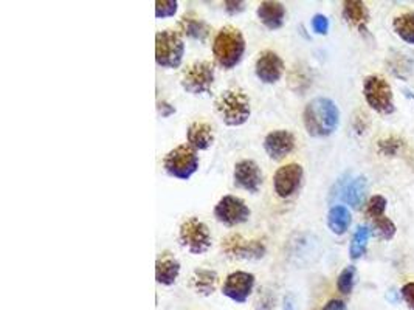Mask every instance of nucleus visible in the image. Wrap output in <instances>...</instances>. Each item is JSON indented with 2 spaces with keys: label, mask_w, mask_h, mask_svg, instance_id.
<instances>
[{
  "label": "nucleus",
  "mask_w": 414,
  "mask_h": 310,
  "mask_svg": "<svg viewBox=\"0 0 414 310\" xmlns=\"http://www.w3.org/2000/svg\"><path fill=\"white\" fill-rule=\"evenodd\" d=\"M214 217L227 227H236L249 221L250 208L239 197L224 196L214 206Z\"/></svg>",
  "instance_id": "obj_9"
},
{
  "label": "nucleus",
  "mask_w": 414,
  "mask_h": 310,
  "mask_svg": "<svg viewBox=\"0 0 414 310\" xmlns=\"http://www.w3.org/2000/svg\"><path fill=\"white\" fill-rule=\"evenodd\" d=\"M255 73L261 82L275 84L283 77L284 61L281 60L280 55L272 52V50H264L256 60Z\"/></svg>",
  "instance_id": "obj_13"
},
{
  "label": "nucleus",
  "mask_w": 414,
  "mask_h": 310,
  "mask_svg": "<svg viewBox=\"0 0 414 310\" xmlns=\"http://www.w3.org/2000/svg\"><path fill=\"white\" fill-rule=\"evenodd\" d=\"M222 248L228 255L242 259H259L266 255V247L261 240H244L239 234L228 236Z\"/></svg>",
  "instance_id": "obj_14"
},
{
  "label": "nucleus",
  "mask_w": 414,
  "mask_h": 310,
  "mask_svg": "<svg viewBox=\"0 0 414 310\" xmlns=\"http://www.w3.org/2000/svg\"><path fill=\"white\" fill-rule=\"evenodd\" d=\"M177 8H179V4H177L175 0H157L156 16L158 19L173 18V16L177 13Z\"/></svg>",
  "instance_id": "obj_29"
},
{
  "label": "nucleus",
  "mask_w": 414,
  "mask_h": 310,
  "mask_svg": "<svg viewBox=\"0 0 414 310\" xmlns=\"http://www.w3.org/2000/svg\"><path fill=\"white\" fill-rule=\"evenodd\" d=\"M312 28H314L317 35H326L329 30V21L326 16L315 14L314 19H312Z\"/></svg>",
  "instance_id": "obj_30"
},
{
  "label": "nucleus",
  "mask_w": 414,
  "mask_h": 310,
  "mask_svg": "<svg viewBox=\"0 0 414 310\" xmlns=\"http://www.w3.org/2000/svg\"><path fill=\"white\" fill-rule=\"evenodd\" d=\"M157 109H158L160 116H163V118H168V116H171L173 114H175V107L168 101H158Z\"/></svg>",
  "instance_id": "obj_33"
},
{
  "label": "nucleus",
  "mask_w": 414,
  "mask_h": 310,
  "mask_svg": "<svg viewBox=\"0 0 414 310\" xmlns=\"http://www.w3.org/2000/svg\"><path fill=\"white\" fill-rule=\"evenodd\" d=\"M180 273V262L170 255L163 253L156 262V279L162 286H173L175 279L179 278Z\"/></svg>",
  "instance_id": "obj_18"
},
{
  "label": "nucleus",
  "mask_w": 414,
  "mask_h": 310,
  "mask_svg": "<svg viewBox=\"0 0 414 310\" xmlns=\"http://www.w3.org/2000/svg\"><path fill=\"white\" fill-rule=\"evenodd\" d=\"M179 30L182 31L183 36L202 42L209 35L208 23L192 13H185L182 16V19L179 21Z\"/></svg>",
  "instance_id": "obj_19"
},
{
  "label": "nucleus",
  "mask_w": 414,
  "mask_h": 310,
  "mask_svg": "<svg viewBox=\"0 0 414 310\" xmlns=\"http://www.w3.org/2000/svg\"><path fill=\"white\" fill-rule=\"evenodd\" d=\"M187 140L192 149L207 150L214 141L213 126L205 120L192 121L187 131Z\"/></svg>",
  "instance_id": "obj_16"
},
{
  "label": "nucleus",
  "mask_w": 414,
  "mask_h": 310,
  "mask_svg": "<svg viewBox=\"0 0 414 310\" xmlns=\"http://www.w3.org/2000/svg\"><path fill=\"white\" fill-rule=\"evenodd\" d=\"M371 228L374 230V234H377V236H380L382 239H386V240L393 239L394 234H396L394 222L391 219H388V217H385V216L378 217V219L371 221Z\"/></svg>",
  "instance_id": "obj_26"
},
{
  "label": "nucleus",
  "mask_w": 414,
  "mask_h": 310,
  "mask_svg": "<svg viewBox=\"0 0 414 310\" xmlns=\"http://www.w3.org/2000/svg\"><path fill=\"white\" fill-rule=\"evenodd\" d=\"M363 95L366 103L378 114L390 115L394 112V96L391 86L380 74H371L363 84Z\"/></svg>",
  "instance_id": "obj_6"
},
{
  "label": "nucleus",
  "mask_w": 414,
  "mask_h": 310,
  "mask_svg": "<svg viewBox=\"0 0 414 310\" xmlns=\"http://www.w3.org/2000/svg\"><path fill=\"white\" fill-rule=\"evenodd\" d=\"M179 240L180 245L192 255H204L211 247V234L207 223L197 217H190L180 225Z\"/></svg>",
  "instance_id": "obj_7"
},
{
  "label": "nucleus",
  "mask_w": 414,
  "mask_h": 310,
  "mask_svg": "<svg viewBox=\"0 0 414 310\" xmlns=\"http://www.w3.org/2000/svg\"><path fill=\"white\" fill-rule=\"evenodd\" d=\"M393 27L397 36L407 42V44L414 45V11L397 16L393 22Z\"/></svg>",
  "instance_id": "obj_24"
},
{
  "label": "nucleus",
  "mask_w": 414,
  "mask_h": 310,
  "mask_svg": "<svg viewBox=\"0 0 414 310\" xmlns=\"http://www.w3.org/2000/svg\"><path fill=\"white\" fill-rule=\"evenodd\" d=\"M343 18L346 22L351 23L352 27L363 30L366 27L369 19L368 8L363 2H359V0H348V2H344L343 6Z\"/></svg>",
  "instance_id": "obj_20"
},
{
  "label": "nucleus",
  "mask_w": 414,
  "mask_h": 310,
  "mask_svg": "<svg viewBox=\"0 0 414 310\" xmlns=\"http://www.w3.org/2000/svg\"><path fill=\"white\" fill-rule=\"evenodd\" d=\"M255 275L249 272H233L227 276L222 293L236 303H245L255 287Z\"/></svg>",
  "instance_id": "obj_11"
},
{
  "label": "nucleus",
  "mask_w": 414,
  "mask_h": 310,
  "mask_svg": "<svg viewBox=\"0 0 414 310\" xmlns=\"http://www.w3.org/2000/svg\"><path fill=\"white\" fill-rule=\"evenodd\" d=\"M245 53V39L241 30L225 25L217 31L213 40V55L216 62L225 70L238 65Z\"/></svg>",
  "instance_id": "obj_2"
},
{
  "label": "nucleus",
  "mask_w": 414,
  "mask_h": 310,
  "mask_svg": "<svg viewBox=\"0 0 414 310\" xmlns=\"http://www.w3.org/2000/svg\"><path fill=\"white\" fill-rule=\"evenodd\" d=\"M327 225L332 233L344 234L351 225V213L343 205H335L327 214Z\"/></svg>",
  "instance_id": "obj_23"
},
{
  "label": "nucleus",
  "mask_w": 414,
  "mask_h": 310,
  "mask_svg": "<svg viewBox=\"0 0 414 310\" xmlns=\"http://www.w3.org/2000/svg\"><path fill=\"white\" fill-rule=\"evenodd\" d=\"M369 236H371L369 227H366V225H360V227H357L356 233H354L351 247H349V255L352 259H360L363 255H365Z\"/></svg>",
  "instance_id": "obj_25"
},
{
  "label": "nucleus",
  "mask_w": 414,
  "mask_h": 310,
  "mask_svg": "<svg viewBox=\"0 0 414 310\" xmlns=\"http://www.w3.org/2000/svg\"><path fill=\"white\" fill-rule=\"evenodd\" d=\"M304 128L312 137H327L335 132L340 121L339 107L329 98H315L304 109Z\"/></svg>",
  "instance_id": "obj_1"
},
{
  "label": "nucleus",
  "mask_w": 414,
  "mask_h": 310,
  "mask_svg": "<svg viewBox=\"0 0 414 310\" xmlns=\"http://www.w3.org/2000/svg\"><path fill=\"white\" fill-rule=\"evenodd\" d=\"M402 297L405 299V303L408 304L411 310H414V282H407L402 287Z\"/></svg>",
  "instance_id": "obj_32"
},
{
  "label": "nucleus",
  "mask_w": 414,
  "mask_h": 310,
  "mask_svg": "<svg viewBox=\"0 0 414 310\" xmlns=\"http://www.w3.org/2000/svg\"><path fill=\"white\" fill-rule=\"evenodd\" d=\"M219 282V276L214 270H208V269H196L192 275V284L194 289L197 290L200 295H211L217 287Z\"/></svg>",
  "instance_id": "obj_21"
},
{
  "label": "nucleus",
  "mask_w": 414,
  "mask_h": 310,
  "mask_svg": "<svg viewBox=\"0 0 414 310\" xmlns=\"http://www.w3.org/2000/svg\"><path fill=\"white\" fill-rule=\"evenodd\" d=\"M295 135L289 131H273L264 138V149L272 160H283L295 149Z\"/></svg>",
  "instance_id": "obj_15"
},
{
  "label": "nucleus",
  "mask_w": 414,
  "mask_h": 310,
  "mask_svg": "<svg viewBox=\"0 0 414 310\" xmlns=\"http://www.w3.org/2000/svg\"><path fill=\"white\" fill-rule=\"evenodd\" d=\"M256 14L261 23H263L268 30L281 28L285 21L284 5L281 2H272V0H266V2L259 4Z\"/></svg>",
  "instance_id": "obj_17"
},
{
  "label": "nucleus",
  "mask_w": 414,
  "mask_h": 310,
  "mask_svg": "<svg viewBox=\"0 0 414 310\" xmlns=\"http://www.w3.org/2000/svg\"><path fill=\"white\" fill-rule=\"evenodd\" d=\"M354 282H356V267H346V269L339 275L337 279V287L343 293V295H349L354 289Z\"/></svg>",
  "instance_id": "obj_28"
},
{
  "label": "nucleus",
  "mask_w": 414,
  "mask_h": 310,
  "mask_svg": "<svg viewBox=\"0 0 414 310\" xmlns=\"http://www.w3.org/2000/svg\"><path fill=\"white\" fill-rule=\"evenodd\" d=\"M303 166L298 163H289L281 166L273 175V189L278 197L289 199L301 187L303 180Z\"/></svg>",
  "instance_id": "obj_10"
},
{
  "label": "nucleus",
  "mask_w": 414,
  "mask_h": 310,
  "mask_svg": "<svg viewBox=\"0 0 414 310\" xmlns=\"http://www.w3.org/2000/svg\"><path fill=\"white\" fill-rule=\"evenodd\" d=\"M385 209H386V199L383 196H373L365 206L366 219L369 222L378 219V217L385 216Z\"/></svg>",
  "instance_id": "obj_27"
},
{
  "label": "nucleus",
  "mask_w": 414,
  "mask_h": 310,
  "mask_svg": "<svg viewBox=\"0 0 414 310\" xmlns=\"http://www.w3.org/2000/svg\"><path fill=\"white\" fill-rule=\"evenodd\" d=\"M182 87L191 95L209 92L214 82V65L208 61H196L187 67L182 74Z\"/></svg>",
  "instance_id": "obj_8"
},
{
  "label": "nucleus",
  "mask_w": 414,
  "mask_h": 310,
  "mask_svg": "<svg viewBox=\"0 0 414 310\" xmlns=\"http://www.w3.org/2000/svg\"><path fill=\"white\" fill-rule=\"evenodd\" d=\"M216 112L227 126H242L250 118L251 106L249 96L241 90L228 89L216 98Z\"/></svg>",
  "instance_id": "obj_3"
},
{
  "label": "nucleus",
  "mask_w": 414,
  "mask_h": 310,
  "mask_svg": "<svg viewBox=\"0 0 414 310\" xmlns=\"http://www.w3.org/2000/svg\"><path fill=\"white\" fill-rule=\"evenodd\" d=\"M163 170L174 179L188 180L199 170V157L196 149H192L190 145L174 148L163 158Z\"/></svg>",
  "instance_id": "obj_5"
},
{
  "label": "nucleus",
  "mask_w": 414,
  "mask_h": 310,
  "mask_svg": "<svg viewBox=\"0 0 414 310\" xmlns=\"http://www.w3.org/2000/svg\"><path fill=\"white\" fill-rule=\"evenodd\" d=\"M321 310H346V304L342 299H331Z\"/></svg>",
  "instance_id": "obj_34"
},
{
  "label": "nucleus",
  "mask_w": 414,
  "mask_h": 310,
  "mask_svg": "<svg viewBox=\"0 0 414 310\" xmlns=\"http://www.w3.org/2000/svg\"><path fill=\"white\" fill-rule=\"evenodd\" d=\"M368 183L365 177H357L351 180L348 185L343 188V200L352 208H359L363 204V199L366 194Z\"/></svg>",
  "instance_id": "obj_22"
},
{
  "label": "nucleus",
  "mask_w": 414,
  "mask_h": 310,
  "mask_svg": "<svg viewBox=\"0 0 414 310\" xmlns=\"http://www.w3.org/2000/svg\"><path fill=\"white\" fill-rule=\"evenodd\" d=\"M224 8L228 14L234 16L245 10V2H239V0H227V2H224Z\"/></svg>",
  "instance_id": "obj_31"
},
{
  "label": "nucleus",
  "mask_w": 414,
  "mask_h": 310,
  "mask_svg": "<svg viewBox=\"0 0 414 310\" xmlns=\"http://www.w3.org/2000/svg\"><path fill=\"white\" fill-rule=\"evenodd\" d=\"M234 185L249 192H258L263 185L264 175L256 162L253 160H241L234 165L233 171Z\"/></svg>",
  "instance_id": "obj_12"
},
{
  "label": "nucleus",
  "mask_w": 414,
  "mask_h": 310,
  "mask_svg": "<svg viewBox=\"0 0 414 310\" xmlns=\"http://www.w3.org/2000/svg\"><path fill=\"white\" fill-rule=\"evenodd\" d=\"M183 38L175 30H163L156 35V62L165 69H177L183 61Z\"/></svg>",
  "instance_id": "obj_4"
}]
</instances>
